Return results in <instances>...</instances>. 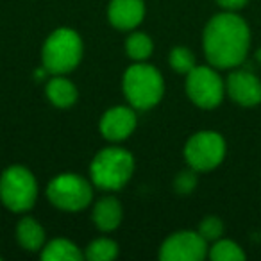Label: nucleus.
I'll list each match as a JSON object with an SVG mask.
<instances>
[{
    "mask_svg": "<svg viewBox=\"0 0 261 261\" xmlns=\"http://www.w3.org/2000/svg\"><path fill=\"white\" fill-rule=\"evenodd\" d=\"M204 54L217 68L242 65L250 47V31L236 13L225 11L213 16L204 29Z\"/></svg>",
    "mask_w": 261,
    "mask_h": 261,
    "instance_id": "obj_1",
    "label": "nucleus"
},
{
    "mask_svg": "<svg viewBox=\"0 0 261 261\" xmlns=\"http://www.w3.org/2000/svg\"><path fill=\"white\" fill-rule=\"evenodd\" d=\"M123 95L136 109H150L161 100L165 83L161 73L154 66L136 63L123 73Z\"/></svg>",
    "mask_w": 261,
    "mask_h": 261,
    "instance_id": "obj_2",
    "label": "nucleus"
},
{
    "mask_svg": "<svg viewBox=\"0 0 261 261\" xmlns=\"http://www.w3.org/2000/svg\"><path fill=\"white\" fill-rule=\"evenodd\" d=\"M83 58V41L72 29H56L47 38L41 52L43 66L52 75H61L79 65Z\"/></svg>",
    "mask_w": 261,
    "mask_h": 261,
    "instance_id": "obj_3",
    "label": "nucleus"
},
{
    "mask_svg": "<svg viewBox=\"0 0 261 261\" xmlns=\"http://www.w3.org/2000/svg\"><path fill=\"white\" fill-rule=\"evenodd\" d=\"M135 160L130 152L118 147L100 150L91 161V179L102 190H120L133 175Z\"/></svg>",
    "mask_w": 261,
    "mask_h": 261,
    "instance_id": "obj_4",
    "label": "nucleus"
},
{
    "mask_svg": "<svg viewBox=\"0 0 261 261\" xmlns=\"http://www.w3.org/2000/svg\"><path fill=\"white\" fill-rule=\"evenodd\" d=\"M38 185L34 175L23 167H9L0 177V199L8 210L22 213L34 206Z\"/></svg>",
    "mask_w": 261,
    "mask_h": 261,
    "instance_id": "obj_5",
    "label": "nucleus"
},
{
    "mask_svg": "<svg viewBox=\"0 0 261 261\" xmlns=\"http://www.w3.org/2000/svg\"><path fill=\"white\" fill-rule=\"evenodd\" d=\"M47 197L56 207L63 211H81L91 202L93 190L81 175L61 174L50 181Z\"/></svg>",
    "mask_w": 261,
    "mask_h": 261,
    "instance_id": "obj_6",
    "label": "nucleus"
},
{
    "mask_svg": "<svg viewBox=\"0 0 261 261\" xmlns=\"http://www.w3.org/2000/svg\"><path fill=\"white\" fill-rule=\"evenodd\" d=\"M225 142L215 130H200L188 140L185 147V158L197 172H207L217 168L224 161Z\"/></svg>",
    "mask_w": 261,
    "mask_h": 261,
    "instance_id": "obj_7",
    "label": "nucleus"
},
{
    "mask_svg": "<svg viewBox=\"0 0 261 261\" xmlns=\"http://www.w3.org/2000/svg\"><path fill=\"white\" fill-rule=\"evenodd\" d=\"M186 93L190 100L202 109H213L220 106L225 93L222 77L210 66H195L186 73Z\"/></svg>",
    "mask_w": 261,
    "mask_h": 261,
    "instance_id": "obj_8",
    "label": "nucleus"
},
{
    "mask_svg": "<svg viewBox=\"0 0 261 261\" xmlns=\"http://www.w3.org/2000/svg\"><path fill=\"white\" fill-rule=\"evenodd\" d=\"M207 254V242L199 231H179L168 236L161 245L160 257L163 261H200Z\"/></svg>",
    "mask_w": 261,
    "mask_h": 261,
    "instance_id": "obj_9",
    "label": "nucleus"
},
{
    "mask_svg": "<svg viewBox=\"0 0 261 261\" xmlns=\"http://www.w3.org/2000/svg\"><path fill=\"white\" fill-rule=\"evenodd\" d=\"M225 91L236 104L243 108H254L261 104V81L247 70H236L229 73Z\"/></svg>",
    "mask_w": 261,
    "mask_h": 261,
    "instance_id": "obj_10",
    "label": "nucleus"
},
{
    "mask_svg": "<svg viewBox=\"0 0 261 261\" xmlns=\"http://www.w3.org/2000/svg\"><path fill=\"white\" fill-rule=\"evenodd\" d=\"M136 127V115L130 108L118 106L104 113L100 120V133L109 142H122L133 135Z\"/></svg>",
    "mask_w": 261,
    "mask_h": 261,
    "instance_id": "obj_11",
    "label": "nucleus"
},
{
    "mask_svg": "<svg viewBox=\"0 0 261 261\" xmlns=\"http://www.w3.org/2000/svg\"><path fill=\"white\" fill-rule=\"evenodd\" d=\"M145 16L143 0H111L108 8V18L111 25L122 31L138 27Z\"/></svg>",
    "mask_w": 261,
    "mask_h": 261,
    "instance_id": "obj_12",
    "label": "nucleus"
},
{
    "mask_svg": "<svg viewBox=\"0 0 261 261\" xmlns=\"http://www.w3.org/2000/svg\"><path fill=\"white\" fill-rule=\"evenodd\" d=\"M93 222L100 231H113L122 222V206L113 197H104L93 207Z\"/></svg>",
    "mask_w": 261,
    "mask_h": 261,
    "instance_id": "obj_13",
    "label": "nucleus"
},
{
    "mask_svg": "<svg viewBox=\"0 0 261 261\" xmlns=\"http://www.w3.org/2000/svg\"><path fill=\"white\" fill-rule=\"evenodd\" d=\"M47 97L56 108H70L77 100V90L72 81L56 75L47 84Z\"/></svg>",
    "mask_w": 261,
    "mask_h": 261,
    "instance_id": "obj_14",
    "label": "nucleus"
},
{
    "mask_svg": "<svg viewBox=\"0 0 261 261\" xmlns=\"http://www.w3.org/2000/svg\"><path fill=\"white\" fill-rule=\"evenodd\" d=\"M16 236H18L20 245H22L25 250H31V252L40 250L41 247H43V242H45L43 227H41V225L31 217L22 218V220L18 222Z\"/></svg>",
    "mask_w": 261,
    "mask_h": 261,
    "instance_id": "obj_15",
    "label": "nucleus"
},
{
    "mask_svg": "<svg viewBox=\"0 0 261 261\" xmlns=\"http://www.w3.org/2000/svg\"><path fill=\"white\" fill-rule=\"evenodd\" d=\"M41 259L43 261H79L83 259V252L75 243L70 240H54L50 242L41 252Z\"/></svg>",
    "mask_w": 261,
    "mask_h": 261,
    "instance_id": "obj_16",
    "label": "nucleus"
},
{
    "mask_svg": "<svg viewBox=\"0 0 261 261\" xmlns=\"http://www.w3.org/2000/svg\"><path fill=\"white\" fill-rule=\"evenodd\" d=\"M125 52L135 61H145L152 54V40L143 33H133L125 41Z\"/></svg>",
    "mask_w": 261,
    "mask_h": 261,
    "instance_id": "obj_17",
    "label": "nucleus"
},
{
    "mask_svg": "<svg viewBox=\"0 0 261 261\" xmlns=\"http://www.w3.org/2000/svg\"><path fill=\"white\" fill-rule=\"evenodd\" d=\"M210 257L213 261H242L245 259V252L231 240H217L210 249Z\"/></svg>",
    "mask_w": 261,
    "mask_h": 261,
    "instance_id": "obj_18",
    "label": "nucleus"
},
{
    "mask_svg": "<svg viewBox=\"0 0 261 261\" xmlns=\"http://www.w3.org/2000/svg\"><path fill=\"white\" fill-rule=\"evenodd\" d=\"M118 254V245L113 240L98 238L91 242L86 249V257L91 261H109L115 259Z\"/></svg>",
    "mask_w": 261,
    "mask_h": 261,
    "instance_id": "obj_19",
    "label": "nucleus"
},
{
    "mask_svg": "<svg viewBox=\"0 0 261 261\" xmlns=\"http://www.w3.org/2000/svg\"><path fill=\"white\" fill-rule=\"evenodd\" d=\"M170 61L172 68L175 70L177 73H190L193 68H195V56L190 48L186 47H175L174 50L170 52Z\"/></svg>",
    "mask_w": 261,
    "mask_h": 261,
    "instance_id": "obj_20",
    "label": "nucleus"
},
{
    "mask_svg": "<svg viewBox=\"0 0 261 261\" xmlns=\"http://www.w3.org/2000/svg\"><path fill=\"white\" fill-rule=\"evenodd\" d=\"M224 232V224L218 217H206L199 225V234L206 242H217Z\"/></svg>",
    "mask_w": 261,
    "mask_h": 261,
    "instance_id": "obj_21",
    "label": "nucleus"
},
{
    "mask_svg": "<svg viewBox=\"0 0 261 261\" xmlns=\"http://www.w3.org/2000/svg\"><path fill=\"white\" fill-rule=\"evenodd\" d=\"M175 190L179 193H192L197 186V170H185L175 177Z\"/></svg>",
    "mask_w": 261,
    "mask_h": 261,
    "instance_id": "obj_22",
    "label": "nucleus"
},
{
    "mask_svg": "<svg viewBox=\"0 0 261 261\" xmlns=\"http://www.w3.org/2000/svg\"><path fill=\"white\" fill-rule=\"evenodd\" d=\"M249 2V0H217V4L220 6L222 9H225V11H238V9L245 8V4Z\"/></svg>",
    "mask_w": 261,
    "mask_h": 261,
    "instance_id": "obj_23",
    "label": "nucleus"
},
{
    "mask_svg": "<svg viewBox=\"0 0 261 261\" xmlns=\"http://www.w3.org/2000/svg\"><path fill=\"white\" fill-rule=\"evenodd\" d=\"M256 61H261V50L256 52Z\"/></svg>",
    "mask_w": 261,
    "mask_h": 261,
    "instance_id": "obj_24",
    "label": "nucleus"
}]
</instances>
